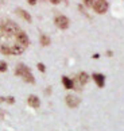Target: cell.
Listing matches in <instances>:
<instances>
[{
  "label": "cell",
  "instance_id": "7a4b0ae2",
  "mask_svg": "<svg viewBox=\"0 0 124 131\" xmlns=\"http://www.w3.org/2000/svg\"><path fill=\"white\" fill-rule=\"evenodd\" d=\"M2 27H3V31L6 32L8 37H16L18 34L20 32V28H19V26L15 22H6Z\"/></svg>",
  "mask_w": 124,
  "mask_h": 131
},
{
  "label": "cell",
  "instance_id": "7c38bea8",
  "mask_svg": "<svg viewBox=\"0 0 124 131\" xmlns=\"http://www.w3.org/2000/svg\"><path fill=\"white\" fill-rule=\"evenodd\" d=\"M62 84H64L65 89H74V81L66 76L62 77Z\"/></svg>",
  "mask_w": 124,
  "mask_h": 131
},
{
  "label": "cell",
  "instance_id": "277c9868",
  "mask_svg": "<svg viewBox=\"0 0 124 131\" xmlns=\"http://www.w3.org/2000/svg\"><path fill=\"white\" fill-rule=\"evenodd\" d=\"M108 8H109V4L107 0H96L93 4V9H94V12H97L100 14V15H103V14H105L108 11Z\"/></svg>",
  "mask_w": 124,
  "mask_h": 131
},
{
  "label": "cell",
  "instance_id": "7402d4cb",
  "mask_svg": "<svg viewBox=\"0 0 124 131\" xmlns=\"http://www.w3.org/2000/svg\"><path fill=\"white\" fill-rule=\"evenodd\" d=\"M107 54H108V57H112V54H113V53H112L111 50H108V51H107Z\"/></svg>",
  "mask_w": 124,
  "mask_h": 131
},
{
  "label": "cell",
  "instance_id": "5b68a950",
  "mask_svg": "<svg viewBox=\"0 0 124 131\" xmlns=\"http://www.w3.org/2000/svg\"><path fill=\"white\" fill-rule=\"evenodd\" d=\"M54 23H55V26L58 27V28H61V30H66V28H69V26H70L69 18L65 16V15H58V16H55Z\"/></svg>",
  "mask_w": 124,
  "mask_h": 131
},
{
  "label": "cell",
  "instance_id": "ac0fdd59",
  "mask_svg": "<svg viewBox=\"0 0 124 131\" xmlns=\"http://www.w3.org/2000/svg\"><path fill=\"white\" fill-rule=\"evenodd\" d=\"M4 101H7V103H9V104H14L15 103V99L14 97H4Z\"/></svg>",
  "mask_w": 124,
  "mask_h": 131
},
{
  "label": "cell",
  "instance_id": "2e32d148",
  "mask_svg": "<svg viewBox=\"0 0 124 131\" xmlns=\"http://www.w3.org/2000/svg\"><path fill=\"white\" fill-rule=\"evenodd\" d=\"M94 2L96 0H82V4L85 7H88V8H90V7H93V4H94Z\"/></svg>",
  "mask_w": 124,
  "mask_h": 131
},
{
  "label": "cell",
  "instance_id": "52a82bcc",
  "mask_svg": "<svg viewBox=\"0 0 124 131\" xmlns=\"http://www.w3.org/2000/svg\"><path fill=\"white\" fill-rule=\"evenodd\" d=\"M16 41H18L19 45H22V46H24V47H27L28 45H30V39H28L27 34L24 31H20V32L18 34V35H16Z\"/></svg>",
  "mask_w": 124,
  "mask_h": 131
},
{
  "label": "cell",
  "instance_id": "4fadbf2b",
  "mask_svg": "<svg viewBox=\"0 0 124 131\" xmlns=\"http://www.w3.org/2000/svg\"><path fill=\"white\" fill-rule=\"evenodd\" d=\"M39 42H41V45H42V46H49L50 43H51V39L46 35V34H42L41 38H39Z\"/></svg>",
  "mask_w": 124,
  "mask_h": 131
},
{
  "label": "cell",
  "instance_id": "44dd1931",
  "mask_svg": "<svg viewBox=\"0 0 124 131\" xmlns=\"http://www.w3.org/2000/svg\"><path fill=\"white\" fill-rule=\"evenodd\" d=\"M3 32H4V31H3V27H2V26H0V38H2V37H3Z\"/></svg>",
  "mask_w": 124,
  "mask_h": 131
},
{
  "label": "cell",
  "instance_id": "ffe728a7",
  "mask_svg": "<svg viewBox=\"0 0 124 131\" xmlns=\"http://www.w3.org/2000/svg\"><path fill=\"white\" fill-rule=\"evenodd\" d=\"M27 3L30 4V6H35V4H36V0H27Z\"/></svg>",
  "mask_w": 124,
  "mask_h": 131
},
{
  "label": "cell",
  "instance_id": "30bf717a",
  "mask_svg": "<svg viewBox=\"0 0 124 131\" xmlns=\"http://www.w3.org/2000/svg\"><path fill=\"white\" fill-rule=\"evenodd\" d=\"M24 49H26L24 46L19 45V43H15V45L11 46V56H20L24 53Z\"/></svg>",
  "mask_w": 124,
  "mask_h": 131
},
{
  "label": "cell",
  "instance_id": "ba28073f",
  "mask_svg": "<svg viewBox=\"0 0 124 131\" xmlns=\"http://www.w3.org/2000/svg\"><path fill=\"white\" fill-rule=\"evenodd\" d=\"M92 79L94 80V82L97 84L98 88H104V85H105V76H104V74H101V73H93Z\"/></svg>",
  "mask_w": 124,
  "mask_h": 131
},
{
  "label": "cell",
  "instance_id": "9c48e42d",
  "mask_svg": "<svg viewBox=\"0 0 124 131\" xmlns=\"http://www.w3.org/2000/svg\"><path fill=\"white\" fill-rule=\"evenodd\" d=\"M27 103H28L30 107H32V108H39V107H41V100L35 95H30V96H28Z\"/></svg>",
  "mask_w": 124,
  "mask_h": 131
},
{
  "label": "cell",
  "instance_id": "3957f363",
  "mask_svg": "<svg viewBox=\"0 0 124 131\" xmlns=\"http://www.w3.org/2000/svg\"><path fill=\"white\" fill-rule=\"evenodd\" d=\"M90 76L86 73V72H80V73L77 74V77H76L74 81V89H81V86H84L86 82L89 81Z\"/></svg>",
  "mask_w": 124,
  "mask_h": 131
},
{
  "label": "cell",
  "instance_id": "d6986e66",
  "mask_svg": "<svg viewBox=\"0 0 124 131\" xmlns=\"http://www.w3.org/2000/svg\"><path fill=\"white\" fill-rule=\"evenodd\" d=\"M61 2H66V0H50V3H53V4H59Z\"/></svg>",
  "mask_w": 124,
  "mask_h": 131
},
{
  "label": "cell",
  "instance_id": "5bb4252c",
  "mask_svg": "<svg viewBox=\"0 0 124 131\" xmlns=\"http://www.w3.org/2000/svg\"><path fill=\"white\" fill-rule=\"evenodd\" d=\"M0 53L4 56H11V47H8L7 45H2L0 46Z\"/></svg>",
  "mask_w": 124,
  "mask_h": 131
},
{
  "label": "cell",
  "instance_id": "6da1fadb",
  "mask_svg": "<svg viewBox=\"0 0 124 131\" xmlns=\"http://www.w3.org/2000/svg\"><path fill=\"white\" fill-rule=\"evenodd\" d=\"M15 74L19 76V77H22L23 81L28 82V84H34V82H35V79H34V76H32V73H31L30 68L26 66L24 64H19V65L16 66Z\"/></svg>",
  "mask_w": 124,
  "mask_h": 131
},
{
  "label": "cell",
  "instance_id": "9a60e30c",
  "mask_svg": "<svg viewBox=\"0 0 124 131\" xmlns=\"http://www.w3.org/2000/svg\"><path fill=\"white\" fill-rule=\"evenodd\" d=\"M7 70H8L7 62H6V61H0V72H2V73H4V72H7Z\"/></svg>",
  "mask_w": 124,
  "mask_h": 131
},
{
  "label": "cell",
  "instance_id": "8fae6325",
  "mask_svg": "<svg viewBox=\"0 0 124 131\" xmlns=\"http://www.w3.org/2000/svg\"><path fill=\"white\" fill-rule=\"evenodd\" d=\"M16 14H18V15L20 16V18L24 19L26 22H28V23H31V22H32L31 15H30V14H28L27 11H24V9H22V8H16Z\"/></svg>",
  "mask_w": 124,
  "mask_h": 131
},
{
  "label": "cell",
  "instance_id": "8992f818",
  "mask_svg": "<svg viewBox=\"0 0 124 131\" xmlns=\"http://www.w3.org/2000/svg\"><path fill=\"white\" fill-rule=\"evenodd\" d=\"M65 101H66V104H68V107H70V108H76V107H78L80 103H81L80 97H77L76 95H68L65 97Z\"/></svg>",
  "mask_w": 124,
  "mask_h": 131
},
{
  "label": "cell",
  "instance_id": "e0dca14e",
  "mask_svg": "<svg viewBox=\"0 0 124 131\" xmlns=\"http://www.w3.org/2000/svg\"><path fill=\"white\" fill-rule=\"evenodd\" d=\"M36 68H38V70H39V72H42V73H45V72H46V66L42 64V62H39V64L36 65Z\"/></svg>",
  "mask_w": 124,
  "mask_h": 131
}]
</instances>
